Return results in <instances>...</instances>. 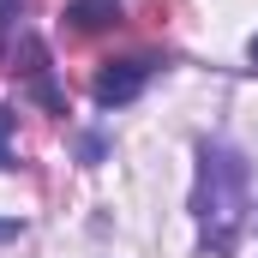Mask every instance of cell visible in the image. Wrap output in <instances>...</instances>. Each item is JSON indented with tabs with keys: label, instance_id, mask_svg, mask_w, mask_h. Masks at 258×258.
<instances>
[{
	"label": "cell",
	"instance_id": "cell-1",
	"mask_svg": "<svg viewBox=\"0 0 258 258\" xmlns=\"http://www.w3.org/2000/svg\"><path fill=\"white\" fill-rule=\"evenodd\" d=\"M192 216L204 228V246L216 258L234 252L246 216H252V168L240 150L228 144H204L198 150V186H192Z\"/></svg>",
	"mask_w": 258,
	"mask_h": 258
},
{
	"label": "cell",
	"instance_id": "cell-2",
	"mask_svg": "<svg viewBox=\"0 0 258 258\" xmlns=\"http://www.w3.org/2000/svg\"><path fill=\"white\" fill-rule=\"evenodd\" d=\"M150 84V60H114L108 72H96V102H132Z\"/></svg>",
	"mask_w": 258,
	"mask_h": 258
},
{
	"label": "cell",
	"instance_id": "cell-3",
	"mask_svg": "<svg viewBox=\"0 0 258 258\" xmlns=\"http://www.w3.org/2000/svg\"><path fill=\"white\" fill-rule=\"evenodd\" d=\"M66 18H72L78 30H102V24H114V18H120V0H72V6H66Z\"/></svg>",
	"mask_w": 258,
	"mask_h": 258
},
{
	"label": "cell",
	"instance_id": "cell-4",
	"mask_svg": "<svg viewBox=\"0 0 258 258\" xmlns=\"http://www.w3.org/2000/svg\"><path fill=\"white\" fill-rule=\"evenodd\" d=\"M18 156H12V114L0 108V168H12Z\"/></svg>",
	"mask_w": 258,
	"mask_h": 258
},
{
	"label": "cell",
	"instance_id": "cell-5",
	"mask_svg": "<svg viewBox=\"0 0 258 258\" xmlns=\"http://www.w3.org/2000/svg\"><path fill=\"white\" fill-rule=\"evenodd\" d=\"M18 234H24V216H0V246L18 240Z\"/></svg>",
	"mask_w": 258,
	"mask_h": 258
},
{
	"label": "cell",
	"instance_id": "cell-6",
	"mask_svg": "<svg viewBox=\"0 0 258 258\" xmlns=\"http://www.w3.org/2000/svg\"><path fill=\"white\" fill-rule=\"evenodd\" d=\"M246 54H252V66H258V36H252V48H246Z\"/></svg>",
	"mask_w": 258,
	"mask_h": 258
}]
</instances>
